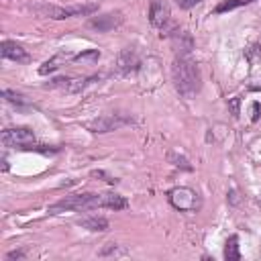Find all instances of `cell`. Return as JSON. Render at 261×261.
I'll return each mask as SVG.
<instances>
[{
    "label": "cell",
    "mask_w": 261,
    "mask_h": 261,
    "mask_svg": "<svg viewBox=\"0 0 261 261\" xmlns=\"http://www.w3.org/2000/svg\"><path fill=\"white\" fill-rule=\"evenodd\" d=\"M128 206L126 198L118 196V194H71L65 196L57 202H53L47 212L49 214H61V212H69V210H94V208H110V210H124Z\"/></svg>",
    "instance_id": "obj_1"
},
{
    "label": "cell",
    "mask_w": 261,
    "mask_h": 261,
    "mask_svg": "<svg viewBox=\"0 0 261 261\" xmlns=\"http://www.w3.org/2000/svg\"><path fill=\"white\" fill-rule=\"evenodd\" d=\"M171 80L175 90L179 92V96L184 98H194L200 88H202V75L200 69L196 65V61H192L188 55H177L173 59L171 65Z\"/></svg>",
    "instance_id": "obj_2"
},
{
    "label": "cell",
    "mask_w": 261,
    "mask_h": 261,
    "mask_svg": "<svg viewBox=\"0 0 261 261\" xmlns=\"http://www.w3.org/2000/svg\"><path fill=\"white\" fill-rule=\"evenodd\" d=\"M27 10H31L33 14L41 16V18H53V20H63L69 16H84V14H92L98 10V4H77V6H59V4H49V2H35L29 4Z\"/></svg>",
    "instance_id": "obj_3"
},
{
    "label": "cell",
    "mask_w": 261,
    "mask_h": 261,
    "mask_svg": "<svg viewBox=\"0 0 261 261\" xmlns=\"http://www.w3.org/2000/svg\"><path fill=\"white\" fill-rule=\"evenodd\" d=\"M167 200L179 212H198L202 206L198 192H194L192 188H173L167 192Z\"/></svg>",
    "instance_id": "obj_4"
},
{
    "label": "cell",
    "mask_w": 261,
    "mask_h": 261,
    "mask_svg": "<svg viewBox=\"0 0 261 261\" xmlns=\"http://www.w3.org/2000/svg\"><path fill=\"white\" fill-rule=\"evenodd\" d=\"M130 122H133V116L112 112V114H102V116L90 120L88 130H92V133H110V130H118L120 126L130 124Z\"/></svg>",
    "instance_id": "obj_5"
},
{
    "label": "cell",
    "mask_w": 261,
    "mask_h": 261,
    "mask_svg": "<svg viewBox=\"0 0 261 261\" xmlns=\"http://www.w3.org/2000/svg\"><path fill=\"white\" fill-rule=\"evenodd\" d=\"M29 143H35V133L27 126H16V128H6L2 133V145L4 147H14V149H24Z\"/></svg>",
    "instance_id": "obj_6"
},
{
    "label": "cell",
    "mask_w": 261,
    "mask_h": 261,
    "mask_svg": "<svg viewBox=\"0 0 261 261\" xmlns=\"http://www.w3.org/2000/svg\"><path fill=\"white\" fill-rule=\"evenodd\" d=\"M120 22H122L120 12H106V14H100V16H92L88 20V27L98 31V33H108V31L120 27Z\"/></svg>",
    "instance_id": "obj_7"
},
{
    "label": "cell",
    "mask_w": 261,
    "mask_h": 261,
    "mask_svg": "<svg viewBox=\"0 0 261 261\" xmlns=\"http://www.w3.org/2000/svg\"><path fill=\"white\" fill-rule=\"evenodd\" d=\"M169 20V6L165 0H151L149 4V22L155 29H163Z\"/></svg>",
    "instance_id": "obj_8"
},
{
    "label": "cell",
    "mask_w": 261,
    "mask_h": 261,
    "mask_svg": "<svg viewBox=\"0 0 261 261\" xmlns=\"http://www.w3.org/2000/svg\"><path fill=\"white\" fill-rule=\"evenodd\" d=\"M0 53H2L4 59H12V61H18V63L29 61V53L18 43H14V41H2Z\"/></svg>",
    "instance_id": "obj_9"
},
{
    "label": "cell",
    "mask_w": 261,
    "mask_h": 261,
    "mask_svg": "<svg viewBox=\"0 0 261 261\" xmlns=\"http://www.w3.org/2000/svg\"><path fill=\"white\" fill-rule=\"evenodd\" d=\"M141 65V59L137 57V53L133 49H122L120 55H118V61H116V67L120 73H130V71H137Z\"/></svg>",
    "instance_id": "obj_10"
},
{
    "label": "cell",
    "mask_w": 261,
    "mask_h": 261,
    "mask_svg": "<svg viewBox=\"0 0 261 261\" xmlns=\"http://www.w3.org/2000/svg\"><path fill=\"white\" fill-rule=\"evenodd\" d=\"M77 226L86 228V230H92V232H102V230H108V220L104 216H84L77 220Z\"/></svg>",
    "instance_id": "obj_11"
},
{
    "label": "cell",
    "mask_w": 261,
    "mask_h": 261,
    "mask_svg": "<svg viewBox=\"0 0 261 261\" xmlns=\"http://www.w3.org/2000/svg\"><path fill=\"white\" fill-rule=\"evenodd\" d=\"M171 41H173V49L177 51V55H190L194 43H192V37H190L186 31H177V33L171 37Z\"/></svg>",
    "instance_id": "obj_12"
},
{
    "label": "cell",
    "mask_w": 261,
    "mask_h": 261,
    "mask_svg": "<svg viewBox=\"0 0 261 261\" xmlns=\"http://www.w3.org/2000/svg\"><path fill=\"white\" fill-rule=\"evenodd\" d=\"M224 259L226 261H239L241 259V253H239V237L237 234L228 237L226 247H224Z\"/></svg>",
    "instance_id": "obj_13"
},
{
    "label": "cell",
    "mask_w": 261,
    "mask_h": 261,
    "mask_svg": "<svg viewBox=\"0 0 261 261\" xmlns=\"http://www.w3.org/2000/svg\"><path fill=\"white\" fill-rule=\"evenodd\" d=\"M100 59V51L98 49H88V51H82L80 55L73 57V63H86V65H92Z\"/></svg>",
    "instance_id": "obj_14"
},
{
    "label": "cell",
    "mask_w": 261,
    "mask_h": 261,
    "mask_svg": "<svg viewBox=\"0 0 261 261\" xmlns=\"http://www.w3.org/2000/svg\"><path fill=\"white\" fill-rule=\"evenodd\" d=\"M249 2H253V0H222V2L214 8V12H216V14H220V12H226V10H232V8H239V6H245V4H249Z\"/></svg>",
    "instance_id": "obj_15"
},
{
    "label": "cell",
    "mask_w": 261,
    "mask_h": 261,
    "mask_svg": "<svg viewBox=\"0 0 261 261\" xmlns=\"http://www.w3.org/2000/svg\"><path fill=\"white\" fill-rule=\"evenodd\" d=\"M128 251L126 249H122L120 245H106L102 251H100V257H122V255H126Z\"/></svg>",
    "instance_id": "obj_16"
},
{
    "label": "cell",
    "mask_w": 261,
    "mask_h": 261,
    "mask_svg": "<svg viewBox=\"0 0 261 261\" xmlns=\"http://www.w3.org/2000/svg\"><path fill=\"white\" fill-rule=\"evenodd\" d=\"M167 159H169L175 167H181V169H186V171H190V169H192V165L188 163V159H186V157H181V155H177V153H173V151H169V153H167Z\"/></svg>",
    "instance_id": "obj_17"
},
{
    "label": "cell",
    "mask_w": 261,
    "mask_h": 261,
    "mask_svg": "<svg viewBox=\"0 0 261 261\" xmlns=\"http://www.w3.org/2000/svg\"><path fill=\"white\" fill-rule=\"evenodd\" d=\"M2 98H4V100H8V102H12V104H18V106L27 102L22 94H18V92H12V90H2Z\"/></svg>",
    "instance_id": "obj_18"
},
{
    "label": "cell",
    "mask_w": 261,
    "mask_h": 261,
    "mask_svg": "<svg viewBox=\"0 0 261 261\" xmlns=\"http://www.w3.org/2000/svg\"><path fill=\"white\" fill-rule=\"evenodd\" d=\"M59 67V57H53V59H49V61H45L41 67H39V73L41 75H47V73H51V71H55Z\"/></svg>",
    "instance_id": "obj_19"
},
{
    "label": "cell",
    "mask_w": 261,
    "mask_h": 261,
    "mask_svg": "<svg viewBox=\"0 0 261 261\" xmlns=\"http://www.w3.org/2000/svg\"><path fill=\"white\" fill-rule=\"evenodd\" d=\"M228 108H230L232 116H239V98H230L228 100Z\"/></svg>",
    "instance_id": "obj_20"
},
{
    "label": "cell",
    "mask_w": 261,
    "mask_h": 261,
    "mask_svg": "<svg viewBox=\"0 0 261 261\" xmlns=\"http://www.w3.org/2000/svg\"><path fill=\"white\" fill-rule=\"evenodd\" d=\"M92 177H104V181H108V184H116V179L110 177V175H106L104 171H92Z\"/></svg>",
    "instance_id": "obj_21"
},
{
    "label": "cell",
    "mask_w": 261,
    "mask_h": 261,
    "mask_svg": "<svg viewBox=\"0 0 261 261\" xmlns=\"http://www.w3.org/2000/svg\"><path fill=\"white\" fill-rule=\"evenodd\" d=\"M198 2H202V0H177V6H179V8H192V6H196Z\"/></svg>",
    "instance_id": "obj_22"
},
{
    "label": "cell",
    "mask_w": 261,
    "mask_h": 261,
    "mask_svg": "<svg viewBox=\"0 0 261 261\" xmlns=\"http://www.w3.org/2000/svg\"><path fill=\"white\" fill-rule=\"evenodd\" d=\"M259 112H261V104H259V102H255V104H253V116H251V120H253V122H257Z\"/></svg>",
    "instance_id": "obj_23"
},
{
    "label": "cell",
    "mask_w": 261,
    "mask_h": 261,
    "mask_svg": "<svg viewBox=\"0 0 261 261\" xmlns=\"http://www.w3.org/2000/svg\"><path fill=\"white\" fill-rule=\"evenodd\" d=\"M22 257H24L22 251H10V253L6 255V259H22Z\"/></svg>",
    "instance_id": "obj_24"
}]
</instances>
